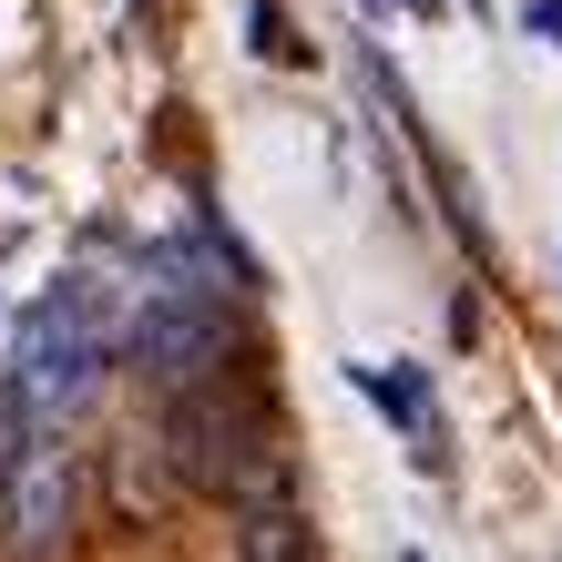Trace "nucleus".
<instances>
[{"label":"nucleus","mask_w":562,"mask_h":562,"mask_svg":"<svg viewBox=\"0 0 562 562\" xmlns=\"http://www.w3.org/2000/svg\"><path fill=\"white\" fill-rule=\"evenodd\" d=\"M267 419H256V400H236L225 379H184V389H164V471H175L184 491H236L267 471Z\"/></svg>","instance_id":"obj_1"},{"label":"nucleus","mask_w":562,"mask_h":562,"mask_svg":"<svg viewBox=\"0 0 562 562\" xmlns=\"http://www.w3.org/2000/svg\"><path fill=\"white\" fill-rule=\"evenodd\" d=\"M0 532L21 552H61L72 542V450H61V429L31 419L11 471H0Z\"/></svg>","instance_id":"obj_2"},{"label":"nucleus","mask_w":562,"mask_h":562,"mask_svg":"<svg viewBox=\"0 0 562 562\" xmlns=\"http://www.w3.org/2000/svg\"><path fill=\"white\" fill-rule=\"evenodd\" d=\"M256 52H277V61H307V42H286V11H277V0H256Z\"/></svg>","instance_id":"obj_3"},{"label":"nucleus","mask_w":562,"mask_h":562,"mask_svg":"<svg viewBox=\"0 0 562 562\" xmlns=\"http://www.w3.org/2000/svg\"><path fill=\"white\" fill-rule=\"evenodd\" d=\"M21 429H31V419H21V400H11V379H0V471H11V450H21Z\"/></svg>","instance_id":"obj_4"},{"label":"nucleus","mask_w":562,"mask_h":562,"mask_svg":"<svg viewBox=\"0 0 562 562\" xmlns=\"http://www.w3.org/2000/svg\"><path fill=\"white\" fill-rule=\"evenodd\" d=\"M532 31H542V42H562V0H542V11H532Z\"/></svg>","instance_id":"obj_5"}]
</instances>
